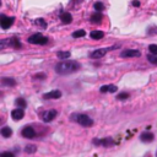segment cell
Segmentation results:
<instances>
[{
  "instance_id": "16",
  "label": "cell",
  "mask_w": 157,
  "mask_h": 157,
  "mask_svg": "<svg viewBox=\"0 0 157 157\" xmlns=\"http://www.w3.org/2000/svg\"><path fill=\"white\" fill-rule=\"evenodd\" d=\"M60 20L63 23H70L73 21V16L69 14V12H63L60 15Z\"/></svg>"
},
{
  "instance_id": "18",
  "label": "cell",
  "mask_w": 157,
  "mask_h": 157,
  "mask_svg": "<svg viewBox=\"0 0 157 157\" xmlns=\"http://www.w3.org/2000/svg\"><path fill=\"white\" fill-rule=\"evenodd\" d=\"M90 36H91L92 39H102L104 37V33L102 31H92Z\"/></svg>"
},
{
  "instance_id": "9",
  "label": "cell",
  "mask_w": 157,
  "mask_h": 157,
  "mask_svg": "<svg viewBox=\"0 0 157 157\" xmlns=\"http://www.w3.org/2000/svg\"><path fill=\"white\" fill-rule=\"evenodd\" d=\"M57 111L55 109H52V111H47L46 113H43V120L46 122V123H49V122H52L53 119H55V117H57Z\"/></svg>"
},
{
  "instance_id": "17",
  "label": "cell",
  "mask_w": 157,
  "mask_h": 157,
  "mask_svg": "<svg viewBox=\"0 0 157 157\" xmlns=\"http://www.w3.org/2000/svg\"><path fill=\"white\" fill-rule=\"evenodd\" d=\"M0 133H1V135L4 138H10L12 135V130L9 126H4V128H1V130H0Z\"/></svg>"
},
{
  "instance_id": "13",
  "label": "cell",
  "mask_w": 157,
  "mask_h": 157,
  "mask_svg": "<svg viewBox=\"0 0 157 157\" xmlns=\"http://www.w3.org/2000/svg\"><path fill=\"white\" fill-rule=\"evenodd\" d=\"M153 139H155V135H153L152 133L145 132V133H142V134L140 135V140H141L142 142H151Z\"/></svg>"
},
{
  "instance_id": "6",
  "label": "cell",
  "mask_w": 157,
  "mask_h": 157,
  "mask_svg": "<svg viewBox=\"0 0 157 157\" xmlns=\"http://www.w3.org/2000/svg\"><path fill=\"white\" fill-rule=\"evenodd\" d=\"M14 21H15L14 17H7V16H5V15L0 16V26H1L3 30L10 28L11 26H12V23H14Z\"/></svg>"
},
{
  "instance_id": "3",
  "label": "cell",
  "mask_w": 157,
  "mask_h": 157,
  "mask_svg": "<svg viewBox=\"0 0 157 157\" xmlns=\"http://www.w3.org/2000/svg\"><path fill=\"white\" fill-rule=\"evenodd\" d=\"M93 145L96 146H104V147H111L115 145V141L112 138H104V139H93L92 140Z\"/></svg>"
},
{
  "instance_id": "31",
  "label": "cell",
  "mask_w": 157,
  "mask_h": 157,
  "mask_svg": "<svg viewBox=\"0 0 157 157\" xmlns=\"http://www.w3.org/2000/svg\"><path fill=\"white\" fill-rule=\"evenodd\" d=\"M34 78H46V75H44V74H42V75H36Z\"/></svg>"
},
{
  "instance_id": "32",
  "label": "cell",
  "mask_w": 157,
  "mask_h": 157,
  "mask_svg": "<svg viewBox=\"0 0 157 157\" xmlns=\"http://www.w3.org/2000/svg\"><path fill=\"white\" fill-rule=\"evenodd\" d=\"M82 1V0H76V3H81Z\"/></svg>"
},
{
  "instance_id": "5",
  "label": "cell",
  "mask_w": 157,
  "mask_h": 157,
  "mask_svg": "<svg viewBox=\"0 0 157 157\" xmlns=\"http://www.w3.org/2000/svg\"><path fill=\"white\" fill-rule=\"evenodd\" d=\"M28 42L32 43V44H47L48 43V38L42 36V34H39V33H36V34H32L30 38H28Z\"/></svg>"
},
{
  "instance_id": "19",
  "label": "cell",
  "mask_w": 157,
  "mask_h": 157,
  "mask_svg": "<svg viewBox=\"0 0 157 157\" xmlns=\"http://www.w3.org/2000/svg\"><path fill=\"white\" fill-rule=\"evenodd\" d=\"M103 19V15L101 14V12H97V14L92 15L91 16V22H93V23H99Z\"/></svg>"
},
{
  "instance_id": "25",
  "label": "cell",
  "mask_w": 157,
  "mask_h": 157,
  "mask_svg": "<svg viewBox=\"0 0 157 157\" xmlns=\"http://www.w3.org/2000/svg\"><path fill=\"white\" fill-rule=\"evenodd\" d=\"M147 60H149L151 64H155V65H157V55L150 54V55H147Z\"/></svg>"
},
{
  "instance_id": "1",
  "label": "cell",
  "mask_w": 157,
  "mask_h": 157,
  "mask_svg": "<svg viewBox=\"0 0 157 157\" xmlns=\"http://www.w3.org/2000/svg\"><path fill=\"white\" fill-rule=\"evenodd\" d=\"M80 69V64L74 61V60H65L61 61L59 64H57L55 67V71L60 75H68V74H73L75 71H77Z\"/></svg>"
},
{
  "instance_id": "2",
  "label": "cell",
  "mask_w": 157,
  "mask_h": 157,
  "mask_svg": "<svg viewBox=\"0 0 157 157\" xmlns=\"http://www.w3.org/2000/svg\"><path fill=\"white\" fill-rule=\"evenodd\" d=\"M74 118L76 119V122L80 124V125H82V126L88 128V126H92V125H93V120L91 119L88 115H86V114H77V115H75Z\"/></svg>"
},
{
  "instance_id": "22",
  "label": "cell",
  "mask_w": 157,
  "mask_h": 157,
  "mask_svg": "<svg viewBox=\"0 0 157 157\" xmlns=\"http://www.w3.org/2000/svg\"><path fill=\"white\" fill-rule=\"evenodd\" d=\"M57 55L59 59H68L70 57V52H58Z\"/></svg>"
},
{
  "instance_id": "21",
  "label": "cell",
  "mask_w": 157,
  "mask_h": 157,
  "mask_svg": "<svg viewBox=\"0 0 157 157\" xmlns=\"http://www.w3.org/2000/svg\"><path fill=\"white\" fill-rule=\"evenodd\" d=\"M15 103H16V106H17L19 108H21V109L26 108V106H27V103H26V101H25L23 98H17V99L15 101Z\"/></svg>"
},
{
  "instance_id": "7",
  "label": "cell",
  "mask_w": 157,
  "mask_h": 157,
  "mask_svg": "<svg viewBox=\"0 0 157 157\" xmlns=\"http://www.w3.org/2000/svg\"><path fill=\"white\" fill-rule=\"evenodd\" d=\"M21 134H22V136H23V138H26V139H33V138L36 136V132H34V129H33L32 126H30V125L25 126V128L22 129Z\"/></svg>"
},
{
  "instance_id": "14",
  "label": "cell",
  "mask_w": 157,
  "mask_h": 157,
  "mask_svg": "<svg viewBox=\"0 0 157 157\" xmlns=\"http://www.w3.org/2000/svg\"><path fill=\"white\" fill-rule=\"evenodd\" d=\"M3 41H4L5 43H9V46L14 47V48H20V47H21V43H20V41H19L16 37L10 38V39H3Z\"/></svg>"
},
{
  "instance_id": "30",
  "label": "cell",
  "mask_w": 157,
  "mask_h": 157,
  "mask_svg": "<svg viewBox=\"0 0 157 157\" xmlns=\"http://www.w3.org/2000/svg\"><path fill=\"white\" fill-rule=\"evenodd\" d=\"M133 6H135V7L140 6V1H139V0H133Z\"/></svg>"
},
{
  "instance_id": "4",
  "label": "cell",
  "mask_w": 157,
  "mask_h": 157,
  "mask_svg": "<svg viewBox=\"0 0 157 157\" xmlns=\"http://www.w3.org/2000/svg\"><path fill=\"white\" fill-rule=\"evenodd\" d=\"M119 46H114V47H109V48H101V49H97L95 52H92V53L90 54V58H92V59H98V58H102L104 57L109 50H113L115 48H118Z\"/></svg>"
},
{
  "instance_id": "23",
  "label": "cell",
  "mask_w": 157,
  "mask_h": 157,
  "mask_svg": "<svg viewBox=\"0 0 157 157\" xmlns=\"http://www.w3.org/2000/svg\"><path fill=\"white\" fill-rule=\"evenodd\" d=\"M85 34H86V32L84 30H78V31H75L73 33V37L74 38H81V37H85Z\"/></svg>"
},
{
  "instance_id": "26",
  "label": "cell",
  "mask_w": 157,
  "mask_h": 157,
  "mask_svg": "<svg viewBox=\"0 0 157 157\" xmlns=\"http://www.w3.org/2000/svg\"><path fill=\"white\" fill-rule=\"evenodd\" d=\"M149 50H150L151 54L157 55V44H151V46H149Z\"/></svg>"
},
{
  "instance_id": "15",
  "label": "cell",
  "mask_w": 157,
  "mask_h": 157,
  "mask_svg": "<svg viewBox=\"0 0 157 157\" xmlns=\"http://www.w3.org/2000/svg\"><path fill=\"white\" fill-rule=\"evenodd\" d=\"M1 84L4 86H10V87L16 86V81L11 77H1Z\"/></svg>"
},
{
  "instance_id": "12",
  "label": "cell",
  "mask_w": 157,
  "mask_h": 157,
  "mask_svg": "<svg viewBox=\"0 0 157 157\" xmlns=\"http://www.w3.org/2000/svg\"><path fill=\"white\" fill-rule=\"evenodd\" d=\"M99 91H101L102 93H107V92L114 93V92H117V91H118V88H117V86H114V85H104V86H102V87L99 88Z\"/></svg>"
},
{
  "instance_id": "27",
  "label": "cell",
  "mask_w": 157,
  "mask_h": 157,
  "mask_svg": "<svg viewBox=\"0 0 157 157\" xmlns=\"http://www.w3.org/2000/svg\"><path fill=\"white\" fill-rule=\"evenodd\" d=\"M95 10L98 11V12H102V11L104 10V5H103L102 3H96V4H95Z\"/></svg>"
},
{
  "instance_id": "10",
  "label": "cell",
  "mask_w": 157,
  "mask_h": 157,
  "mask_svg": "<svg viewBox=\"0 0 157 157\" xmlns=\"http://www.w3.org/2000/svg\"><path fill=\"white\" fill-rule=\"evenodd\" d=\"M61 97V92L58 90H54V91H50L48 93H44L43 95V98L44 99H58Z\"/></svg>"
},
{
  "instance_id": "20",
  "label": "cell",
  "mask_w": 157,
  "mask_h": 157,
  "mask_svg": "<svg viewBox=\"0 0 157 157\" xmlns=\"http://www.w3.org/2000/svg\"><path fill=\"white\" fill-rule=\"evenodd\" d=\"M36 151H37V146L32 145V144H30V145H27L25 147V152L26 153H34Z\"/></svg>"
},
{
  "instance_id": "8",
  "label": "cell",
  "mask_w": 157,
  "mask_h": 157,
  "mask_svg": "<svg viewBox=\"0 0 157 157\" xmlns=\"http://www.w3.org/2000/svg\"><path fill=\"white\" fill-rule=\"evenodd\" d=\"M120 55L123 58H139L141 54H140V52L136 50V49H126V50L123 52Z\"/></svg>"
},
{
  "instance_id": "24",
  "label": "cell",
  "mask_w": 157,
  "mask_h": 157,
  "mask_svg": "<svg viewBox=\"0 0 157 157\" xmlns=\"http://www.w3.org/2000/svg\"><path fill=\"white\" fill-rule=\"evenodd\" d=\"M34 23H36V25H38V26H42L43 28H46V27H47V22H46L43 19H37V20L34 21Z\"/></svg>"
},
{
  "instance_id": "11",
  "label": "cell",
  "mask_w": 157,
  "mask_h": 157,
  "mask_svg": "<svg viewBox=\"0 0 157 157\" xmlns=\"http://www.w3.org/2000/svg\"><path fill=\"white\" fill-rule=\"evenodd\" d=\"M23 115H25V112H23V109H21V108H16V109H14V111L11 112V118H12L14 120H20V119H22Z\"/></svg>"
},
{
  "instance_id": "29",
  "label": "cell",
  "mask_w": 157,
  "mask_h": 157,
  "mask_svg": "<svg viewBox=\"0 0 157 157\" xmlns=\"http://www.w3.org/2000/svg\"><path fill=\"white\" fill-rule=\"evenodd\" d=\"M126 98H129V93H126V92L118 95V99H126Z\"/></svg>"
},
{
  "instance_id": "28",
  "label": "cell",
  "mask_w": 157,
  "mask_h": 157,
  "mask_svg": "<svg viewBox=\"0 0 157 157\" xmlns=\"http://www.w3.org/2000/svg\"><path fill=\"white\" fill-rule=\"evenodd\" d=\"M0 157H15V155L12 153V152H9V151H6V152H3L1 155H0Z\"/></svg>"
}]
</instances>
